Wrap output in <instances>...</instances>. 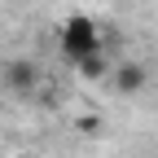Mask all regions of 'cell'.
<instances>
[{
    "mask_svg": "<svg viewBox=\"0 0 158 158\" xmlns=\"http://www.w3.org/2000/svg\"><path fill=\"white\" fill-rule=\"evenodd\" d=\"M145 84H149V70H145L141 62H114V70H110V88H114V92L136 97Z\"/></svg>",
    "mask_w": 158,
    "mask_h": 158,
    "instance_id": "3",
    "label": "cell"
},
{
    "mask_svg": "<svg viewBox=\"0 0 158 158\" xmlns=\"http://www.w3.org/2000/svg\"><path fill=\"white\" fill-rule=\"evenodd\" d=\"M57 44H62L66 62L75 66V62H84L88 53H101L106 48V35H101V27H97L88 13H70L62 22V31H57Z\"/></svg>",
    "mask_w": 158,
    "mask_h": 158,
    "instance_id": "1",
    "label": "cell"
},
{
    "mask_svg": "<svg viewBox=\"0 0 158 158\" xmlns=\"http://www.w3.org/2000/svg\"><path fill=\"white\" fill-rule=\"evenodd\" d=\"M75 70H79V79H92V84H97V79H110L114 62H110V57H106V48H101V53H88L84 62H75Z\"/></svg>",
    "mask_w": 158,
    "mask_h": 158,
    "instance_id": "4",
    "label": "cell"
},
{
    "mask_svg": "<svg viewBox=\"0 0 158 158\" xmlns=\"http://www.w3.org/2000/svg\"><path fill=\"white\" fill-rule=\"evenodd\" d=\"M40 66L31 62V57H9L5 66H0V84H5L9 92H18V97H27V92H35L40 88Z\"/></svg>",
    "mask_w": 158,
    "mask_h": 158,
    "instance_id": "2",
    "label": "cell"
}]
</instances>
